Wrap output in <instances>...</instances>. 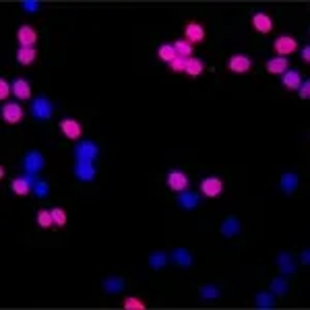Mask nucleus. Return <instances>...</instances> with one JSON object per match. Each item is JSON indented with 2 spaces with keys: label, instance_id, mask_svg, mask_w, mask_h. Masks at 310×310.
<instances>
[{
  "label": "nucleus",
  "instance_id": "nucleus-25",
  "mask_svg": "<svg viewBox=\"0 0 310 310\" xmlns=\"http://www.w3.org/2000/svg\"><path fill=\"white\" fill-rule=\"evenodd\" d=\"M178 203H180L182 209H196V207H198V196L194 192H186L184 190V192H180Z\"/></svg>",
  "mask_w": 310,
  "mask_h": 310
},
{
  "label": "nucleus",
  "instance_id": "nucleus-23",
  "mask_svg": "<svg viewBox=\"0 0 310 310\" xmlns=\"http://www.w3.org/2000/svg\"><path fill=\"white\" fill-rule=\"evenodd\" d=\"M35 56H37V52L33 48H19L17 52V62L23 64V67H29L35 62Z\"/></svg>",
  "mask_w": 310,
  "mask_h": 310
},
{
  "label": "nucleus",
  "instance_id": "nucleus-3",
  "mask_svg": "<svg viewBox=\"0 0 310 310\" xmlns=\"http://www.w3.org/2000/svg\"><path fill=\"white\" fill-rule=\"evenodd\" d=\"M31 114L39 120H50L52 116H54V103H52L48 97H37V99H33Z\"/></svg>",
  "mask_w": 310,
  "mask_h": 310
},
{
  "label": "nucleus",
  "instance_id": "nucleus-36",
  "mask_svg": "<svg viewBox=\"0 0 310 310\" xmlns=\"http://www.w3.org/2000/svg\"><path fill=\"white\" fill-rule=\"evenodd\" d=\"M186 60H188V58H180V56H176V58L170 62V69H172V73H184Z\"/></svg>",
  "mask_w": 310,
  "mask_h": 310
},
{
  "label": "nucleus",
  "instance_id": "nucleus-20",
  "mask_svg": "<svg viewBox=\"0 0 310 310\" xmlns=\"http://www.w3.org/2000/svg\"><path fill=\"white\" fill-rule=\"evenodd\" d=\"M13 93L19 97V99H29L31 97V85H29V81H25V79H15L13 81Z\"/></svg>",
  "mask_w": 310,
  "mask_h": 310
},
{
  "label": "nucleus",
  "instance_id": "nucleus-38",
  "mask_svg": "<svg viewBox=\"0 0 310 310\" xmlns=\"http://www.w3.org/2000/svg\"><path fill=\"white\" fill-rule=\"evenodd\" d=\"M21 7H23V11H25V13H37V11L41 9V5H39V3H35V0H27V3H23Z\"/></svg>",
  "mask_w": 310,
  "mask_h": 310
},
{
  "label": "nucleus",
  "instance_id": "nucleus-34",
  "mask_svg": "<svg viewBox=\"0 0 310 310\" xmlns=\"http://www.w3.org/2000/svg\"><path fill=\"white\" fill-rule=\"evenodd\" d=\"M198 296L205 298V300H215V298H219V287H215V285H203L198 290Z\"/></svg>",
  "mask_w": 310,
  "mask_h": 310
},
{
  "label": "nucleus",
  "instance_id": "nucleus-26",
  "mask_svg": "<svg viewBox=\"0 0 310 310\" xmlns=\"http://www.w3.org/2000/svg\"><path fill=\"white\" fill-rule=\"evenodd\" d=\"M174 50H176V56H180V58H190L192 56V43L186 41V39H176Z\"/></svg>",
  "mask_w": 310,
  "mask_h": 310
},
{
  "label": "nucleus",
  "instance_id": "nucleus-40",
  "mask_svg": "<svg viewBox=\"0 0 310 310\" xmlns=\"http://www.w3.org/2000/svg\"><path fill=\"white\" fill-rule=\"evenodd\" d=\"M302 60H304V62H310V46H304V50H302Z\"/></svg>",
  "mask_w": 310,
  "mask_h": 310
},
{
  "label": "nucleus",
  "instance_id": "nucleus-12",
  "mask_svg": "<svg viewBox=\"0 0 310 310\" xmlns=\"http://www.w3.org/2000/svg\"><path fill=\"white\" fill-rule=\"evenodd\" d=\"M17 41L21 48H33L37 43V31L29 25H23L17 29Z\"/></svg>",
  "mask_w": 310,
  "mask_h": 310
},
{
  "label": "nucleus",
  "instance_id": "nucleus-14",
  "mask_svg": "<svg viewBox=\"0 0 310 310\" xmlns=\"http://www.w3.org/2000/svg\"><path fill=\"white\" fill-rule=\"evenodd\" d=\"M184 35H186V41L190 43H198L205 39V27L196 21H190L186 27H184Z\"/></svg>",
  "mask_w": 310,
  "mask_h": 310
},
{
  "label": "nucleus",
  "instance_id": "nucleus-13",
  "mask_svg": "<svg viewBox=\"0 0 310 310\" xmlns=\"http://www.w3.org/2000/svg\"><path fill=\"white\" fill-rule=\"evenodd\" d=\"M3 120L7 124H19L23 120V108L19 103H5L3 106Z\"/></svg>",
  "mask_w": 310,
  "mask_h": 310
},
{
  "label": "nucleus",
  "instance_id": "nucleus-7",
  "mask_svg": "<svg viewBox=\"0 0 310 310\" xmlns=\"http://www.w3.org/2000/svg\"><path fill=\"white\" fill-rule=\"evenodd\" d=\"M250 25L256 33H261V35H267V33L273 31V19L267 13H254L252 19H250Z\"/></svg>",
  "mask_w": 310,
  "mask_h": 310
},
{
  "label": "nucleus",
  "instance_id": "nucleus-1",
  "mask_svg": "<svg viewBox=\"0 0 310 310\" xmlns=\"http://www.w3.org/2000/svg\"><path fill=\"white\" fill-rule=\"evenodd\" d=\"M35 176H37V174H25V176L15 178V180L11 182L13 194H17V196H27V194L33 190V186L37 184V178H35Z\"/></svg>",
  "mask_w": 310,
  "mask_h": 310
},
{
  "label": "nucleus",
  "instance_id": "nucleus-15",
  "mask_svg": "<svg viewBox=\"0 0 310 310\" xmlns=\"http://www.w3.org/2000/svg\"><path fill=\"white\" fill-rule=\"evenodd\" d=\"M172 263L178 265V267H182V269H188L192 265V252L186 250V248H176L172 252Z\"/></svg>",
  "mask_w": 310,
  "mask_h": 310
},
{
  "label": "nucleus",
  "instance_id": "nucleus-21",
  "mask_svg": "<svg viewBox=\"0 0 310 310\" xmlns=\"http://www.w3.org/2000/svg\"><path fill=\"white\" fill-rule=\"evenodd\" d=\"M279 186H281V190H283L285 194L296 192V188H298V176H296L294 172H285V174L281 176V180H279Z\"/></svg>",
  "mask_w": 310,
  "mask_h": 310
},
{
  "label": "nucleus",
  "instance_id": "nucleus-32",
  "mask_svg": "<svg viewBox=\"0 0 310 310\" xmlns=\"http://www.w3.org/2000/svg\"><path fill=\"white\" fill-rule=\"evenodd\" d=\"M287 290H290L287 279H283V277H275V279L271 281V292H273V294H277V296H285V294H287Z\"/></svg>",
  "mask_w": 310,
  "mask_h": 310
},
{
  "label": "nucleus",
  "instance_id": "nucleus-28",
  "mask_svg": "<svg viewBox=\"0 0 310 310\" xmlns=\"http://www.w3.org/2000/svg\"><path fill=\"white\" fill-rule=\"evenodd\" d=\"M103 290H106L108 294H118L124 290V279L122 277H108L106 281H103Z\"/></svg>",
  "mask_w": 310,
  "mask_h": 310
},
{
  "label": "nucleus",
  "instance_id": "nucleus-41",
  "mask_svg": "<svg viewBox=\"0 0 310 310\" xmlns=\"http://www.w3.org/2000/svg\"><path fill=\"white\" fill-rule=\"evenodd\" d=\"M302 263H304V265H308V263H310V252H308V250H304V252H302Z\"/></svg>",
  "mask_w": 310,
  "mask_h": 310
},
{
  "label": "nucleus",
  "instance_id": "nucleus-30",
  "mask_svg": "<svg viewBox=\"0 0 310 310\" xmlns=\"http://www.w3.org/2000/svg\"><path fill=\"white\" fill-rule=\"evenodd\" d=\"M158 56H160V60H164V62L170 64V62L176 58V50H174L172 43H162L160 50H158Z\"/></svg>",
  "mask_w": 310,
  "mask_h": 310
},
{
  "label": "nucleus",
  "instance_id": "nucleus-35",
  "mask_svg": "<svg viewBox=\"0 0 310 310\" xmlns=\"http://www.w3.org/2000/svg\"><path fill=\"white\" fill-rule=\"evenodd\" d=\"M33 192L37 194V198H46V196L50 194V186H48V182L37 180V184L33 186Z\"/></svg>",
  "mask_w": 310,
  "mask_h": 310
},
{
  "label": "nucleus",
  "instance_id": "nucleus-39",
  "mask_svg": "<svg viewBox=\"0 0 310 310\" xmlns=\"http://www.w3.org/2000/svg\"><path fill=\"white\" fill-rule=\"evenodd\" d=\"M298 95H300V99H308L310 97V81H304V85L298 87Z\"/></svg>",
  "mask_w": 310,
  "mask_h": 310
},
{
  "label": "nucleus",
  "instance_id": "nucleus-18",
  "mask_svg": "<svg viewBox=\"0 0 310 310\" xmlns=\"http://www.w3.org/2000/svg\"><path fill=\"white\" fill-rule=\"evenodd\" d=\"M222 234H224L226 238L238 236V234H240V222H238V217H234V215L226 217V219L222 222Z\"/></svg>",
  "mask_w": 310,
  "mask_h": 310
},
{
  "label": "nucleus",
  "instance_id": "nucleus-5",
  "mask_svg": "<svg viewBox=\"0 0 310 310\" xmlns=\"http://www.w3.org/2000/svg\"><path fill=\"white\" fill-rule=\"evenodd\" d=\"M166 184H168V188L174 190V192H184V190L188 188L190 180H188V176H186L184 172L172 170V172H168V176H166Z\"/></svg>",
  "mask_w": 310,
  "mask_h": 310
},
{
  "label": "nucleus",
  "instance_id": "nucleus-2",
  "mask_svg": "<svg viewBox=\"0 0 310 310\" xmlns=\"http://www.w3.org/2000/svg\"><path fill=\"white\" fill-rule=\"evenodd\" d=\"M99 155V149L93 141H79L75 147V162H93Z\"/></svg>",
  "mask_w": 310,
  "mask_h": 310
},
{
  "label": "nucleus",
  "instance_id": "nucleus-24",
  "mask_svg": "<svg viewBox=\"0 0 310 310\" xmlns=\"http://www.w3.org/2000/svg\"><path fill=\"white\" fill-rule=\"evenodd\" d=\"M254 306L256 308H273L275 306L273 292H258L256 298H254Z\"/></svg>",
  "mask_w": 310,
  "mask_h": 310
},
{
  "label": "nucleus",
  "instance_id": "nucleus-37",
  "mask_svg": "<svg viewBox=\"0 0 310 310\" xmlns=\"http://www.w3.org/2000/svg\"><path fill=\"white\" fill-rule=\"evenodd\" d=\"M11 91H13V85L7 83V79H0V99L7 101V97H9Z\"/></svg>",
  "mask_w": 310,
  "mask_h": 310
},
{
  "label": "nucleus",
  "instance_id": "nucleus-4",
  "mask_svg": "<svg viewBox=\"0 0 310 310\" xmlns=\"http://www.w3.org/2000/svg\"><path fill=\"white\" fill-rule=\"evenodd\" d=\"M201 192L207 196V198H215V196H219L222 192H224V182H222V178H217V176H209V178H205V180H201Z\"/></svg>",
  "mask_w": 310,
  "mask_h": 310
},
{
  "label": "nucleus",
  "instance_id": "nucleus-31",
  "mask_svg": "<svg viewBox=\"0 0 310 310\" xmlns=\"http://www.w3.org/2000/svg\"><path fill=\"white\" fill-rule=\"evenodd\" d=\"M122 308L124 310H145L147 304L141 298H137V296H126L124 302H122Z\"/></svg>",
  "mask_w": 310,
  "mask_h": 310
},
{
  "label": "nucleus",
  "instance_id": "nucleus-33",
  "mask_svg": "<svg viewBox=\"0 0 310 310\" xmlns=\"http://www.w3.org/2000/svg\"><path fill=\"white\" fill-rule=\"evenodd\" d=\"M52 211V219H54V226L56 228H64L67 226V211L60 209V207H54V209H50Z\"/></svg>",
  "mask_w": 310,
  "mask_h": 310
},
{
  "label": "nucleus",
  "instance_id": "nucleus-19",
  "mask_svg": "<svg viewBox=\"0 0 310 310\" xmlns=\"http://www.w3.org/2000/svg\"><path fill=\"white\" fill-rule=\"evenodd\" d=\"M281 83H283V87H287L290 91H298V87L302 85V77H300L298 71H285V73L281 75Z\"/></svg>",
  "mask_w": 310,
  "mask_h": 310
},
{
  "label": "nucleus",
  "instance_id": "nucleus-6",
  "mask_svg": "<svg viewBox=\"0 0 310 310\" xmlns=\"http://www.w3.org/2000/svg\"><path fill=\"white\" fill-rule=\"evenodd\" d=\"M73 174H75V178L77 180H81V182H93L95 180V176H97V172H95V168H93V162H75V166H73Z\"/></svg>",
  "mask_w": 310,
  "mask_h": 310
},
{
  "label": "nucleus",
  "instance_id": "nucleus-17",
  "mask_svg": "<svg viewBox=\"0 0 310 310\" xmlns=\"http://www.w3.org/2000/svg\"><path fill=\"white\" fill-rule=\"evenodd\" d=\"M203 73H205V64H203V60H201V58H194V56H190V58L186 60V67H184V75H188V77L196 79V77H201Z\"/></svg>",
  "mask_w": 310,
  "mask_h": 310
},
{
  "label": "nucleus",
  "instance_id": "nucleus-29",
  "mask_svg": "<svg viewBox=\"0 0 310 310\" xmlns=\"http://www.w3.org/2000/svg\"><path fill=\"white\" fill-rule=\"evenodd\" d=\"M35 222H37V226H39L41 230H50L52 226H54V219H52V211H48V209H39L37 215H35Z\"/></svg>",
  "mask_w": 310,
  "mask_h": 310
},
{
  "label": "nucleus",
  "instance_id": "nucleus-27",
  "mask_svg": "<svg viewBox=\"0 0 310 310\" xmlns=\"http://www.w3.org/2000/svg\"><path fill=\"white\" fill-rule=\"evenodd\" d=\"M277 267H279L281 273H294V271H296L294 261H292V256H290L287 252H279V256H277Z\"/></svg>",
  "mask_w": 310,
  "mask_h": 310
},
{
  "label": "nucleus",
  "instance_id": "nucleus-9",
  "mask_svg": "<svg viewBox=\"0 0 310 310\" xmlns=\"http://www.w3.org/2000/svg\"><path fill=\"white\" fill-rule=\"evenodd\" d=\"M273 48H275V52L279 56H290L292 52H296L298 50V39H294L292 35H279L275 41H273Z\"/></svg>",
  "mask_w": 310,
  "mask_h": 310
},
{
  "label": "nucleus",
  "instance_id": "nucleus-22",
  "mask_svg": "<svg viewBox=\"0 0 310 310\" xmlns=\"http://www.w3.org/2000/svg\"><path fill=\"white\" fill-rule=\"evenodd\" d=\"M147 263H149V267H151V269L160 271V269H164V267L168 265V254H166V252H162V250H158V252H151Z\"/></svg>",
  "mask_w": 310,
  "mask_h": 310
},
{
  "label": "nucleus",
  "instance_id": "nucleus-8",
  "mask_svg": "<svg viewBox=\"0 0 310 310\" xmlns=\"http://www.w3.org/2000/svg\"><path fill=\"white\" fill-rule=\"evenodd\" d=\"M58 126H60V132H62L69 141H77V139L83 135V126H81V122L75 120V118H62Z\"/></svg>",
  "mask_w": 310,
  "mask_h": 310
},
{
  "label": "nucleus",
  "instance_id": "nucleus-10",
  "mask_svg": "<svg viewBox=\"0 0 310 310\" xmlns=\"http://www.w3.org/2000/svg\"><path fill=\"white\" fill-rule=\"evenodd\" d=\"M250 67H252V60H250L246 54H234V56H230V60H228V69H230V73H234V75H244V73L250 71Z\"/></svg>",
  "mask_w": 310,
  "mask_h": 310
},
{
  "label": "nucleus",
  "instance_id": "nucleus-11",
  "mask_svg": "<svg viewBox=\"0 0 310 310\" xmlns=\"http://www.w3.org/2000/svg\"><path fill=\"white\" fill-rule=\"evenodd\" d=\"M43 168V155L39 151H29L23 158V170L25 174H37Z\"/></svg>",
  "mask_w": 310,
  "mask_h": 310
},
{
  "label": "nucleus",
  "instance_id": "nucleus-16",
  "mask_svg": "<svg viewBox=\"0 0 310 310\" xmlns=\"http://www.w3.org/2000/svg\"><path fill=\"white\" fill-rule=\"evenodd\" d=\"M287 58H283V56H277V58H271V60H267L265 62V69H267V73H271V75H283L285 71H287Z\"/></svg>",
  "mask_w": 310,
  "mask_h": 310
}]
</instances>
